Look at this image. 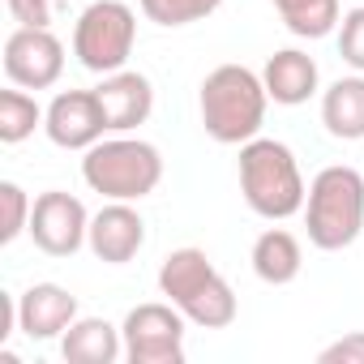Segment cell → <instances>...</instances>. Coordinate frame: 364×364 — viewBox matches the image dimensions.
<instances>
[{
	"mask_svg": "<svg viewBox=\"0 0 364 364\" xmlns=\"http://www.w3.org/2000/svg\"><path fill=\"white\" fill-rule=\"evenodd\" d=\"M18 26H52V0H5Z\"/></svg>",
	"mask_w": 364,
	"mask_h": 364,
	"instance_id": "24",
	"label": "cell"
},
{
	"mask_svg": "<svg viewBox=\"0 0 364 364\" xmlns=\"http://www.w3.org/2000/svg\"><path fill=\"white\" fill-rule=\"evenodd\" d=\"M0 202H5V228H0V245H14L26 228H31V193L18 185V180H0Z\"/></svg>",
	"mask_w": 364,
	"mask_h": 364,
	"instance_id": "21",
	"label": "cell"
},
{
	"mask_svg": "<svg viewBox=\"0 0 364 364\" xmlns=\"http://www.w3.org/2000/svg\"><path fill=\"white\" fill-rule=\"evenodd\" d=\"M26 236L48 257H73L90 236V210L82 206V198H73L65 189H48L35 198Z\"/></svg>",
	"mask_w": 364,
	"mask_h": 364,
	"instance_id": "8",
	"label": "cell"
},
{
	"mask_svg": "<svg viewBox=\"0 0 364 364\" xmlns=\"http://www.w3.org/2000/svg\"><path fill=\"white\" fill-rule=\"evenodd\" d=\"M321 124L338 141H364V73L338 77L321 90Z\"/></svg>",
	"mask_w": 364,
	"mask_h": 364,
	"instance_id": "17",
	"label": "cell"
},
{
	"mask_svg": "<svg viewBox=\"0 0 364 364\" xmlns=\"http://www.w3.org/2000/svg\"><path fill=\"white\" fill-rule=\"evenodd\" d=\"M360 5H364V0H360Z\"/></svg>",
	"mask_w": 364,
	"mask_h": 364,
	"instance_id": "26",
	"label": "cell"
},
{
	"mask_svg": "<svg viewBox=\"0 0 364 364\" xmlns=\"http://www.w3.org/2000/svg\"><path fill=\"white\" fill-rule=\"evenodd\" d=\"M266 107H270L266 82L249 65H219L202 77L198 112H202V129L219 146L253 141L266 124Z\"/></svg>",
	"mask_w": 364,
	"mask_h": 364,
	"instance_id": "2",
	"label": "cell"
},
{
	"mask_svg": "<svg viewBox=\"0 0 364 364\" xmlns=\"http://www.w3.org/2000/svg\"><path fill=\"white\" fill-rule=\"evenodd\" d=\"M82 180L103 202H141L163 185V154L146 137L112 133L82 150Z\"/></svg>",
	"mask_w": 364,
	"mask_h": 364,
	"instance_id": "4",
	"label": "cell"
},
{
	"mask_svg": "<svg viewBox=\"0 0 364 364\" xmlns=\"http://www.w3.org/2000/svg\"><path fill=\"white\" fill-rule=\"evenodd\" d=\"M14 334H22V326H18V296H0V347H5Z\"/></svg>",
	"mask_w": 364,
	"mask_h": 364,
	"instance_id": "25",
	"label": "cell"
},
{
	"mask_svg": "<svg viewBox=\"0 0 364 364\" xmlns=\"http://www.w3.org/2000/svg\"><path fill=\"white\" fill-rule=\"evenodd\" d=\"M65 73V43L52 26H18L5 39V77L22 90H52Z\"/></svg>",
	"mask_w": 364,
	"mask_h": 364,
	"instance_id": "9",
	"label": "cell"
},
{
	"mask_svg": "<svg viewBox=\"0 0 364 364\" xmlns=\"http://www.w3.org/2000/svg\"><path fill=\"white\" fill-rule=\"evenodd\" d=\"M43 133L60 150H90L107 137V116L95 90H56L43 116Z\"/></svg>",
	"mask_w": 364,
	"mask_h": 364,
	"instance_id": "10",
	"label": "cell"
},
{
	"mask_svg": "<svg viewBox=\"0 0 364 364\" xmlns=\"http://www.w3.org/2000/svg\"><path fill=\"white\" fill-rule=\"evenodd\" d=\"M240 193L249 202V210L257 219H270V223H283L291 215L304 210V198H309V185L300 176V163H296V150L279 137H253L240 146Z\"/></svg>",
	"mask_w": 364,
	"mask_h": 364,
	"instance_id": "3",
	"label": "cell"
},
{
	"mask_svg": "<svg viewBox=\"0 0 364 364\" xmlns=\"http://www.w3.org/2000/svg\"><path fill=\"white\" fill-rule=\"evenodd\" d=\"M185 326L189 317L171 300H146L124 313V360L129 364H185Z\"/></svg>",
	"mask_w": 364,
	"mask_h": 364,
	"instance_id": "7",
	"label": "cell"
},
{
	"mask_svg": "<svg viewBox=\"0 0 364 364\" xmlns=\"http://www.w3.org/2000/svg\"><path fill=\"white\" fill-rule=\"evenodd\" d=\"M159 296L171 300L180 313L189 317V326L202 330H228L240 317V300L232 283L215 270L206 249H171L159 266Z\"/></svg>",
	"mask_w": 364,
	"mask_h": 364,
	"instance_id": "1",
	"label": "cell"
},
{
	"mask_svg": "<svg viewBox=\"0 0 364 364\" xmlns=\"http://www.w3.org/2000/svg\"><path fill=\"white\" fill-rule=\"evenodd\" d=\"M270 5L279 9L283 26H287L296 39H326V35H334L338 22H343L338 0H270Z\"/></svg>",
	"mask_w": 364,
	"mask_h": 364,
	"instance_id": "18",
	"label": "cell"
},
{
	"mask_svg": "<svg viewBox=\"0 0 364 364\" xmlns=\"http://www.w3.org/2000/svg\"><path fill=\"white\" fill-rule=\"evenodd\" d=\"M99 103H103V116H107V133H137L150 112H154V86L146 73L137 69H120V73H107L99 86H95Z\"/></svg>",
	"mask_w": 364,
	"mask_h": 364,
	"instance_id": "12",
	"label": "cell"
},
{
	"mask_svg": "<svg viewBox=\"0 0 364 364\" xmlns=\"http://www.w3.org/2000/svg\"><path fill=\"white\" fill-rule=\"evenodd\" d=\"M304 232L321 253L351 249L364 232V171L347 163H330L313 176L304 198Z\"/></svg>",
	"mask_w": 364,
	"mask_h": 364,
	"instance_id": "5",
	"label": "cell"
},
{
	"mask_svg": "<svg viewBox=\"0 0 364 364\" xmlns=\"http://www.w3.org/2000/svg\"><path fill=\"white\" fill-rule=\"evenodd\" d=\"M77 317H82L77 313V296L69 287H60V283H31L18 296V326L35 343L60 338Z\"/></svg>",
	"mask_w": 364,
	"mask_h": 364,
	"instance_id": "13",
	"label": "cell"
},
{
	"mask_svg": "<svg viewBox=\"0 0 364 364\" xmlns=\"http://www.w3.org/2000/svg\"><path fill=\"white\" fill-rule=\"evenodd\" d=\"M249 266H253V274H257L266 287H287V283H296L300 270H304V245H300V236H291L287 228H266V232L253 240Z\"/></svg>",
	"mask_w": 364,
	"mask_h": 364,
	"instance_id": "15",
	"label": "cell"
},
{
	"mask_svg": "<svg viewBox=\"0 0 364 364\" xmlns=\"http://www.w3.org/2000/svg\"><path fill=\"white\" fill-rule=\"evenodd\" d=\"M262 82H266L270 103H279V107H300V103H309V99L317 95L321 73H317V60H313L309 52L283 48V52H274V56L266 60Z\"/></svg>",
	"mask_w": 364,
	"mask_h": 364,
	"instance_id": "14",
	"label": "cell"
},
{
	"mask_svg": "<svg viewBox=\"0 0 364 364\" xmlns=\"http://www.w3.org/2000/svg\"><path fill=\"white\" fill-rule=\"evenodd\" d=\"M321 364H364V330H351L343 338H334L330 347L317 351Z\"/></svg>",
	"mask_w": 364,
	"mask_h": 364,
	"instance_id": "23",
	"label": "cell"
},
{
	"mask_svg": "<svg viewBox=\"0 0 364 364\" xmlns=\"http://www.w3.org/2000/svg\"><path fill=\"white\" fill-rule=\"evenodd\" d=\"M60 355L69 364H116L124 360V334L107 317H77L60 334Z\"/></svg>",
	"mask_w": 364,
	"mask_h": 364,
	"instance_id": "16",
	"label": "cell"
},
{
	"mask_svg": "<svg viewBox=\"0 0 364 364\" xmlns=\"http://www.w3.org/2000/svg\"><path fill=\"white\" fill-rule=\"evenodd\" d=\"M146 245V219L133 210V202H107L99 215H90V236L86 249L107 262V266H124L141 253Z\"/></svg>",
	"mask_w": 364,
	"mask_h": 364,
	"instance_id": "11",
	"label": "cell"
},
{
	"mask_svg": "<svg viewBox=\"0 0 364 364\" xmlns=\"http://www.w3.org/2000/svg\"><path fill=\"white\" fill-rule=\"evenodd\" d=\"M43 116L48 107H39V99L22 86L0 90V141L5 146H22L26 137H35V129H43Z\"/></svg>",
	"mask_w": 364,
	"mask_h": 364,
	"instance_id": "19",
	"label": "cell"
},
{
	"mask_svg": "<svg viewBox=\"0 0 364 364\" xmlns=\"http://www.w3.org/2000/svg\"><path fill=\"white\" fill-rule=\"evenodd\" d=\"M334 35H338V56H343V65L355 69V73H364V5L347 9Z\"/></svg>",
	"mask_w": 364,
	"mask_h": 364,
	"instance_id": "22",
	"label": "cell"
},
{
	"mask_svg": "<svg viewBox=\"0 0 364 364\" xmlns=\"http://www.w3.org/2000/svg\"><path fill=\"white\" fill-rule=\"evenodd\" d=\"M137 43V14L124 5V0H95L77 14L73 26V56L82 69L107 77L120 73L133 56Z\"/></svg>",
	"mask_w": 364,
	"mask_h": 364,
	"instance_id": "6",
	"label": "cell"
},
{
	"mask_svg": "<svg viewBox=\"0 0 364 364\" xmlns=\"http://www.w3.org/2000/svg\"><path fill=\"white\" fill-rule=\"evenodd\" d=\"M137 5H141L146 22L176 31V26L206 22L210 14H219V5H223V0H137Z\"/></svg>",
	"mask_w": 364,
	"mask_h": 364,
	"instance_id": "20",
	"label": "cell"
}]
</instances>
